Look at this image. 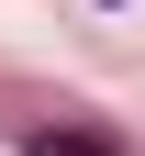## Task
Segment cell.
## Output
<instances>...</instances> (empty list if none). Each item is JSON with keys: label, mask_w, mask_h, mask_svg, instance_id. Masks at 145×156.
Wrapping results in <instances>:
<instances>
[{"label": "cell", "mask_w": 145, "mask_h": 156, "mask_svg": "<svg viewBox=\"0 0 145 156\" xmlns=\"http://www.w3.org/2000/svg\"><path fill=\"white\" fill-rule=\"evenodd\" d=\"M23 156H123V134H112V123H67V112H56V123L23 134Z\"/></svg>", "instance_id": "1"}]
</instances>
